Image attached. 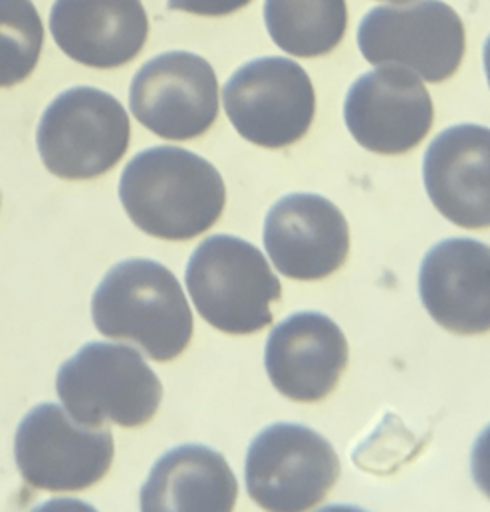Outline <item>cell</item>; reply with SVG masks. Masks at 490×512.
<instances>
[{"label":"cell","mask_w":490,"mask_h":512,"mask_svg":"<svg viewBox=\"0 0 490 512\" xmlns=\"http://www.w3.org/2000/svg\"><path fill=\"white\" fill-rule=\"evenodd\" d=\"M131 223L163 241H191L207 233L227 203L221 173L201 155L161 145L137 153L120 179Z\"/></svg>","instance_id":"1"},{"label":"cell","mask_w":490,"mask_h":512,"mask_svg":"<svg viewBox=\"0 0 490 512\" xmlns=\"http://www.w3.org/2000/svg\"><path fill=\"white\" fill-rule=\"evenodd\" d=\"M100 334L135 344L155 362L175 360L193 336V314L175 274L147 258L116 264L92 298Z\"/></svg>","instance_id":"2"},{"label":"cell","mask_w":490,"mask_h":512,"mask_svg":"<svg viewBox=\"0 0 490 512\" xmlns=\"http://www.w3.org/2000/svg\"><path fill=\"white\" fill-rule=\"evenodd\" d=\"M185 282L201 318L235 336L270 326V304L282 296L278 276L264 255L245 239L229 235H215L195 249Z\"/></svg>","instance_id":"3"},{"label":"cell","mask_w":490,"mask_h":512,"mask_svg":"<svg viewBox=\"0 0 490 512\" xmlns=\"http://www.w3.org/2000/svg\"><path fill=\"white\" fill-rule=\"evenodd\" d=\"M56 391L76 421L94 427L145 425L163 397V385L137 350L106 342H90L64 362Z\"/></svg>","instance_id":"4"},{"label":"cell","mask_w":490,"mask_h":512,"mask_svg":"<svg viewBox=\"0 0 490 512\" xmlns=\"http://www.w3.org/2000/svg\"><path fill=\"white\" fill-rule=\"evenodd\" d=\"M131 126L112 94L80 86L62 92L42 114L36 143L44 167L68 181L114 169L127 153Z\"/></svg>","instance_id":"5"},{"label":"cell","mask_w":490,"mask_h":512,"mask_svg":"<svg viewBox=\"0 0 490 512\" xmlns=\"http://www.w3.org/2000/svg\"><path fill=\"white\" fill-rule=\"evenodd\" d=\"M364 58L379 66H401L421 80L441 84L465 56V24L441 0H409L375 6L358 28Z\"/></svg>","instance_id":"6"},{"label":"cell","mask_w":490,"mask_h":512,"mask_svg":"<svg viewBox=\"0 0 490 512\" xmlns=\"http://www.w3.org/2000/svg\"><path fill=\"white\" fill-rule=\"evenodd\" d=\"M14 457L24 481L48 493H78L100 483L114 461V437L76 421L56 403L36 405L20 421Z\"/></svg>","instance_id":"7"},{"label":"cell","mask_w":490,"mask_h":512,"mask_svg":"<svg viewBox=\"0 0 490 512\" xmlns=\"http://www.w3.org/2000/svg\"><path fill=\"white\" fill-rule=\"evenodd\" d=\"M338 477L332 443L306 425L274 423L246 453V491L266 511H308L326 499Z\"/></svg>","instance_id":"8"},{"label":"cell","mask_w":490,"mask_h":512,"mask_svg":"<svg viewBox=\"0 0 490 512\" xmlns=\"http://www.w3.org/2000/svg\"><path fill=\"white\" fill-rule=\"evenodd\" d=\"M223 102L239 135L268 149L300 141L316 114V94L306 70L276 56L239 68L223 90Z\"/></svg>","instance_id":"9"},{"label":"cell","mask_w":490,"mask_h":512,"mask_svg":"<svg viewBox=\"0 0 490 512\" xmlns=\"http://www.w3.org/2000/svg\"><path fill=\"white\" fill-rule=\"evenodd\" d=\"M129 108L143 128L163 139H195L217 122V74L197 54L165 52L135 74Z\"/></svg>","instance_id":"10"},{"label":"cell","mask_w":490,"mask_h":512,"mask_svg":"<svg viewBox=\"0 0 490 512\" xmlns=\"http://www.w3.org/2000/svg\"><path fill=\"white\" fill-rule=\"evenodd\" d=\"M433 116V100L421 78L401 66H381L360 76L344 104L354 139L381 155L417 147L431 131Z\"/></svg>","instance_id":"11"},{"label":"cell","mask_w":490,"mask_h":512,"mask_svg":"<svg viewBox=\"0 0 490 512\" xmlns=\"http://www.w3.org/2000/svg\"><path fill=\"white\" fill-rule=\"evenodd\" d=\"M264 249L280 274L294 280H322L350 253V227L326 197L292 193L266 215Z\"/></svg>","instance_id":"12"},{"label":"cell","mask_w":490,"mask_h":512,"mask_svg":"<svg viewBox=\"0 0 490 512\" xmlns=\"http://www.w3.org/2000/svg\"><path fill=\"white\" fill-rule=\"evenodd\" d=\"M348 354V340L332 318L298 312L270 332L264 366L284 397L314 403L334 391L348 366Z\"/></svg>","instance_id":"13"},{"label":"cell","mask_w":490,"mask_h":512,"mask_svg":"<svg viewBox=\"0 0 490 512\" xmlns=\"http://www.w3.org/2000/svg\"><path fill=\"white\" fill-rule=\"evenodd\" d=\"M419 296L429 316L461 336L490 332V247L445 239L421 262Z\"/></svg>","instance_id":"14"},{"label":"cell","mask_w":490,"mask_h":512,"mask_svg":"<svg viewBox=\"0 0 490 512\" xmlns=\"http://www.w3.org/2000/svg\"><path fill=\"white\" fill-rule=\"evenodd\" d=\"M423 181L447 221L490 227V129L461 124L439 133L425 153Z\"/></svg>","instance_id":"15"},{"label":"cell","mask_w":490,"mask_h":512,"mask_svg":"<svg viewBox=\"0 0 490 512\" xmlns=\"http://www.w3.org/2000/svg\"><path fill=\"white\" fill-rule=\"evenodd\" d=\"M50 32L60 50L90 68H120L147 42L149 20L141 0H56Z\"/></svg>","instance_id":"16"},{"label":"cell","mask_w":490,"mask_h":512,"mask_svg":"<svg viewBox=\"0 0 490 512\" xmlns=\"http://www.w3.org/2000/svg\"><path fill=\"white\" fill-rule=\"evenodd\" d=\"M237 497L239 483L219 451L181 445L153 465L141 489V511L229 512Z\"/></svg>","instance_id":"17"},{"label":"cell","mask_w":490,"mask_h":512,"mask_svg":"<svg viewBox=\"0 0 490 512\" xmlns=\"http://www.w3.org/2000/svg\"><path fill=\"white\" fill-rule=\"evenodd\" d=\"M264 22L272 42L298 58L330 54L348 28L346 0H266Z\"/></svg>","instance_id":"18"},{"label":"cell","mask_w":490,"mask_h":512,"mask_svg":"<svg viewBox=\"0 0 490 512\" xmlns=\"http://www.w3.org/2000/svg\"><path fill=\"white\" fill-rule=\"evenodd\" d=\"M44 26L32 0H0V88L24 82L36 68Z\"/></svg>","instance_id":"19"},{"label":"cell","mask_w":490,"mask_h":512,"mask_svg":"<svg viewBox=\"0 0 490 512\" xmlns=\"http://www.w3.org/2000/svg\"><path fill=\"white\" fill-rule=\"evenodd\" d=\"M250 0H167L171 10H181L197 16H227L245 8Z\"/></svg>","instance_id":"20"},{"label":"cell","mask_w":490,"mask_h":512,"mask_svg":"<svg viewBox=\"0 0 490 512\" xmlns=\"http://www.w3.org/2000/svg\"><path fill=\"white\" fill-rule=\"evenodd\" d=\"M471 473L479 491L490 499V425L475 441L471 455Z\"/></svg>","instance_id":"21"},{"label":"cell","mask_w":490,"mask_h":512,"mask_svg":"<svg viewBox=\"0 0 490 512\" xmlns=\"http://www.w3.org/2000/svg\"><path fill=\"white\" fill-rule=\"evenodd\" d=\"M483 60H485V74H487V80H489L490 86V36L489 40L485 42V50H483Z\"/></svg>","instance_id":"22"},{"label":"cell","mask_w":490,"mask_h":512,"mask_svg":"<svg viewBox=\"0 0 490 512\" xmlns=\"http://www.w3.org/2000/svg\"><path fill=\"white\" fill-rule=\"evenodd\" d=\"M387 2H391V4H403V2H409V0H387Z\"/></svg>","instance_id":"23"}]
</instances>
